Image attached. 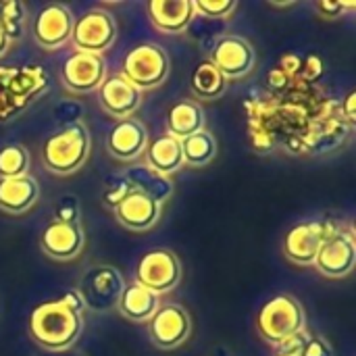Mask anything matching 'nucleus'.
<instances>
[{
	"instance_id": "nucleus-30",
	"label": "nucleus",
	"mask_w": 356,
	"mask_h": 356,
	"mask_svg": "<svg viewBox=\"0 0 356 356\" xmlns=\"http://www.w3.org/2000/svg\"><path fill=\"white\" fill-rule=\"evenodd\" d=\"M131 192H134V190H131V186H129V181L125 179L123 173H121V175H113V177L106 181V190H104V194H102V202H104L106 207H111V209H117Z\"/></svg>"
},
{
	"instance_id": "nucleus-20",
	"label": "nucleus",
	"mask_w": 356,
	"mask_h": 356,
	"mask_svg": "<svg viewBox=\"0 0 356 356\" xmlns=\"http://www.w3.org/2000/svg\"><path fill=\"white\" fill-rule=\"evenodd\" d=\"M146 167L154 169L161 175H171L184 167L181 144L171 134H163L156 140L146 144Z\"/></svg>"
},
{
	"instance_id": "nucleus-11",
	"label": "nucleus",
	"mask_w": 356,
	"mask_h": 356,
	"mask_svg": "<svg viewBox=\"0 0 356 356\" xmlns=\"http://www.w3.org/2000/svg\"><path fill=\"white\" fill-rule=\"evenodd\" d=\"M106 79V65L102 54L73 52L60 67V81L75 94H88L102 86Z\"/></svg>"
},
{
	"instance_id": "nucleus-6",
	"label": "nucleus",
	"mask_w": 356,
	"mask_h": 356,
	"mask_svg": "<svg viewBox=\"0 0 356 356\" xmlns=\"http://www.w3.org/2000/svg\"><path fill=\"white\" fill-rule=\"evenodd\" d=\"M115 38H117V23L108 10L92 8L81 17H77L73 23L71 40L77 52L100 54L113 46Z\"/></svg>"
},
{
	"instance_id": "nucleus-10",
	"label": "nucleus",
	"mask_w": 356,
	"mask_h": 356,
	"mask_svg": "<svg viewBox=\"0 0 356 356\" xmlns=\"http://www.w3.org/2000/svg\"><path fill=\"white\" fill-rule=\"evenodd\" d=\"M334 232H338V229L332 223H323V221H311V223L294 225L284 238L286 259L294 265H300V267L313 265L321 244Z\"/></svg>"
},
{
	"instance_id": "nucleus-19",
	"label": "nucleus",
	"mask_w": 356,
	"mask_h": 356,
	"mask_svg": "<svg viewBox=\"0 0 356 356\" xmlns=\"http://www.w3.org/2000/svg\"><path fill=\"white\" fill-rule=\"evenodd\" d=\"M40 198V186L31 175L0 179V211L8 215H21L29 211Z\"/></svg>"
},
{
	"instance_id": "nucleus-28",
	"label": "nucleus",
	"mask_w": 356,
	"mask_h": 356,
	"mask_svg": "<svg viewBox=\"0 0 356 356\" xmlns=\"http://www.w3.org/2000/svg\"><path fill=\"white\" fill-rule=\"evenodd\" d=\"M23 25H25V6L17 0L0 2V27L10 42L21 38Z\"/></svg>"
},
{
	"instance_id": "nucleus-24",
	"label": "nucleus",
	"mask_w": 356,
	"mask_h": 356,
	"mask_svg": "<svg viewBox=\"0 0 356 356\" xmlns=\"http://www.w3.org/2000/svg\"><path fill=\"white\" fill-rule=\"evenodd\" d=\"M190 86H192V94L200 100H217L225 94L227 90V79L223 77V73L207 58L200 60L190 77Z\"/></svg>"
},
{
	"instance_id": "nucleus-17",
	"label": "nucleus",
	"mask_w": 356,
	"mask_h": 356,
	"mask_svg": "<svg viewBox=\"0 0 356 356\" xmlns=\"http://www.w3.org/2000/svg\"><path fill=\"white\" fill-rule=\"evenodd\" d=\"M146 144H148V131L144 123H140L134 117L117 121V125L108 131L106 138L108 154L123 163L136 161L146 150Z\"/></svg>"
},
{
	"instance_id": "nucleus-23",
	"label": "nucleus",
	"mask_w": 356,
	"mask_h": 356,
	"mask_svg": "<svg viewBox=\"0 0 356 356\" xmlns=\"http://www.w3.org/2000/svg\"><path fill=\"white\" fill-rule=\"evenodd\" d=\"M204 111L200 104H196L194 100H179L169 108L167 115V129L173 138L184 140L188 136H194L204 127Z\"/></svg>"
},
{
	"instance_id": "nucleus-27",
	"label": "nucleus",
	"mask_w": 356,
	"mask_h": 356,
	"mask_svg": "<svg viewBox=\"0 0 356 356\" xmlns=\"http://www.w3.org/2000/svg\"><path fill=\"white\" fill-rule=\"evenodd\" d=\"M29 167V152L21 144H6L0 148V179L25 175Z\"/></svg>"
},
{
	"instance_id": "nucleus-38",
	"label": "nucleus",
	"mask_w": 356,
	"mask_h": 356,
	"mask_svg": "<svg viewBox=\"0 0 356 356\" xmlns=\"http://www.w3.org/2000/svg\"><path fill=\"white\" fill-rule=\"evenodd\" d=\"M277 356H294V355H277Z\"/></svg>"
},
{
	"instance_id": "nucleus-3",
	"label": "nucleus",
	"mask_w": 356,
	"mask_h": 356,
	"mask_svg": "<svg viewBox=\"0 0 356 356\" xmlns=\"http://www.w3.org/2000/svg\"><path fill=\"white\" fill-rule=\"evenodd\" d=\"M257 330L265 342L282 346L307 330L305 309L294 296L277 294L261 307L257 315Z\"/></svg>"
},
{
	"instance_id": "nucleus-31",
	"label": "nucleus",
	"mask_w": 356,
	"mask_h": 356,
	"mask_svg": "<svg viewBox=\"0 0 356 356\" xmlns=\"http://www.w3.org/2000/svg\"><path fill=\"white\" fill-rule=\"evenodd\" d=\"M56 221H65V223H77L79 221V202L75 196H65L58 207H56Z\"/></svg>"
},
{
	"instance_id": "nucleus-32",
	"label": "nucleus",
	"mask_w": 356,
	"mask_h": 356,
	"mask_svg": "<svg viewBox=\"0 0 356 356\" xmlns=\"http://www.w3.org/2000/svg\"><path fill=\"white\" fill-rule=\"evenodd\" d=\"M346 6H355V4H353V2H350V4H344V2H317V8H319L325 17H330V19L338 17Z\"/></svg>"
},
{
	"instance_id": "nucleus-35",
	"label": "nucleus",
	"mask_w": 356,
	"mask_h": 356,
	"mask_svg": "<svg viewBox=\"0 0 356 356\" xmlns=\"http://www.w3.org/2000/svg\"><path fill=\"white\" fill-rule=\"evenodd\" d=\"M60 300L67 305V307H71L73 311H77V313H83L86 311V307H83V300H81V296L73 290V292H67V294H63L60 296Z\"/></svg>"
},
{
	"instance_id": "nucleus-1",
	"label": "nucleus",
	"mask_w": 356,
	"mask_h": 356,
	"mask_svg": "<svg viewBox=\"0 0 356 356\" xmlns=\"http://www.w3.org/2000/svg\"><path fill=\"white\" fill-rule=\"evenodd\" d=\"M27 330L40 348L48 353H63L77 342L83 330V319L81 313L73 311L58 298L38 305L29 315Z\"/></svg>"
},
{
	"instance_id": "nucleus-15",
	"label": "nucleus",
	"mask_w": 356,
	"mask_h": 356,
	"mask_svg": "<svg viewBox=\"0 0 356 356\" xmlns=\"http://www.w3.org/2000/svg\"><path fill=\"white\" fill-rule=\"evenodd\" d=\"M100 106L106 115L115 119H129L142 104V92L129 83L123 75H113L102 81L98 88Z\"/></svg>"
},
{
	"instance_id": "nucleus-7",
	"label": "nucleus",
	"mask_w": 356,
	"mask_h": 356,
	"mask_svg": "<svg viewBox=\"0 0 356 356\" xmlns=\"http://www.w3.org/2000/svg\"><path fill=\"white\" fill-rule=\"evenodd\" d=\"M181 280V265L179 259L175 257V252L165 250V248H156L146 252L136 269V282L140 286H144L146 290L154 292L156 296L171 292L173 288H177Z\"/></svg>"
},
{
	"instance_id": "nucleus-12",
	"label": "nucleus",
	"mask_w": 356,
	"mask_h": 356,
	"mask_svg": "<svg viewBox=\"0 0 356 356\" xmlns=\"http://www.w3.org/2000/svg\"><path fill=\"white\" fill-rule=\"evenodd\" d=\"M319 273L340 280L353 273L356 265V244L353 234L346 232H334L319 248L317 259L313 263Z\"/></svg>"
},
{
	"instance_id": "nucleus-21",
	"label": "nucleus",
	"mask_w": 356,
	"mask_h": 356,
	"mask_svg": "<svg viewBox=\"0 0 356 356\" xmlns=\"http://www.w3.org/2000/svg\"><path fill=\"white\" fill-rule=\"evenodd\" d=\"M159 296L150 290H146L144 286H140L138 282L134 284H125V290L121 294V300L117 305L119 313L129 319V321H150L152 315L159 311Z\"/></svg>"
},
{
	"instance_id": "nucleus-2",
	"label": "nucleus",
	"mask_w": 356,
	"mask_h": 356,
	"mask_svg": "<svg viewBox=\"0 0 356 356\" xmlns=\"http://www.w3.org/2000/svg\"><path fill=\"white\" fill-rule=\"evenodd\" d=\"M92 150V138L81 121H73L52 134L42 146V163L50 173L71 175L79 171Z\"/></svg>"
},
{
	"instance_id": "nucleus-22",
	"label": "nucleus",
	"mask_w": 356,
	"mask_h": 356,
	"mask_svg": "<svg viewBox=\"0 0 356 356\" xmlns=\"http://www.w3.org/2000/svg\"><path fill=\"white\" fill-rule=\"evenodd\" d=\"M123 175L129 181L134 192H140L159 204H163L165 200H169L173 196V181L167 175H161L146 165L129 167Z\"/></svg>"
},
{
	"instance_id": "nucleus-29",
	"label": "nucleus",
	"mask_w": 356,
	"mask_h": 356,
	"mask_svg": "<svg viewBox=\"0 0 356 356\" xmlns=\"http://www.w3.org/2000/svg\"><path fill=\"white\" fill-rule=\"evenodd\" d=\"M196 15L207 19H227L236 8V0H196L194 2Z\"/></svg>"
},
{
	"instance_id": "nucleus-39",
	"label": "nucleus",
	"mask_w": 356,
	"mask_h": 356,
	"mask_svg": "<svg viewBox=\"0 0 356 356\" xmlns=\"http://www.w3.org/2000/svg\"><path fill=\"white\" fill-rule=\"evenodd\" d=\"M215 356H227V355H215Z\"/></svg>"
},
{
	"instance_id": "nucleus-8",
	"label": "nucleus",
	"mask_w": 356,
	"mask_h": 356,
	"mask_svg": "<svg viewBox=\"0 0 356 356\" xmlns=\"http://www.w3.org/2000/svg\"><path fill=\"white\" fill-rule=\"evenodd\" d=\"M209 60L223 73L225 79H240L254 69L257 52L246 38L225 33L211 48Z\"/></svg>"
},
{
	"instance_id": "nucleus-25",
	"label": "nucleus",
	"mask_w": 356,
	"mask_h": 356,
	"mask_svg": "<svg viewBox=\"0 0 356 356\" xmlns=\"http://www.w3.org/2000/svg\"><path fill=\"white\" fill-rule=\"evenodd\" d=\"M179 144H181L184 163H188L190 167H207L217 154V140L207 129L179 140Z\"/></svg>"
},
{
	"instance_id": "nucleus-14",
	"label": "nucleus",
	"mask_w": 356,
	"mask_h": 356,
	"mask_svg": "<svg viewBox=\"0 0 356 356\" xmlns=\"http://www.w3.org/2000/svg\"><path fill=\"white\" fill-rule=\"evenodd\" d=\"M86 236L81 223H65V221H50L40 234V248L54 261H71L79 257L83 248Z\"/></svg>"
},
{
	"instance_id": "nucleus-13",
	"label": "nucleus",
	"mask_w": 356,
	"mask_h": 356,
	"mask_svg": "<svg viewBox=\"0 0 356 356\" xmlns=\"http://www.w3.org/2000/svg\"><path fill=\"white\" fill-rule=\"evenodd\" d=\"M73 13L65 4H46L33 21V40L44 50H56L71 40Z\"/></svg>"
},
{
	"instance_id": "nucleus-26",
	"label": "nucleus",
	"mask_w": 356,
	"mask_h": 356,
	"mask_svg": "<svg viewBox=\"0 0 356 356\" xmlns=\"http://www.w3.org/2000/svg\"><path fill=\"white\" fill-rule=\"evenodd\" d=\"M282 355H294V356H334V350L330 346V342L325 338L319 336H311L307 332H302L300 336L288 340L282 344Z\"/></svg>"
},
{
	"instance_id": "nucleus-16",
	"label": "nucleus",
	"mask_w": 356,
	"mask_h": 356,
	"mask_svg": "<svg viewBox=\"0 0 356 356\" xmlns=\"http://www.w3.org/2000/svg\"><path fill=\"white\" fill-rule=\"evenodd\" d=\"M146 10L150 23L165 35L186 31L196 19L194 0H150Z\"/></svg>"
},
{
	"instance_id": "nucleus-37",
	"label": "nucleus",
	"mask_w": 356,
	"mask_h": 356,
	"mask_svg": "<svg viewBox=\"0 0 356 356\" xmlns=\"http://www.w3.org/2000/svg\"><path fill=\"white\" fill-rule=\"evenodd\" d=\"M8 46H10V40L6 38V33H4L2 27H0V56H4V54L8 52Z\"/></svg>"
},
{
	"instance_id": "nucleus-18",
	"label": "nucleus",
	"mask_w": 356,
	"mask_h": 356,
	"mask_svg": "<svg viewBox=\"0 0 356 356\" xmlns=\"http://www.w3.org/2000/svg\"><path fill=\"white\" fill-rule=\"evenodd\" d=\"M117 221L131 232H148L161 219V204L140 192H131L117 209Z\"/></svg>"
},
{
	"instance_id": "nucleus-4",
	"label": "nucleus",
	"mask_w": 356,
	"mask_h": 356,
	"mask_svg": "<svg viewBox=\"0 0 356 356\" xmlns=\"http://www.w3.org/2000/svg\"><path fill=\"white\" fill-rule=\"evenodd\" d=\"M169 56L159 44H138L123 58V77L140 92L165 83L169 77Z\"/></svg>"
},
{
	"instance_id": "nucleus-9",
	"label": "nucleus",
	"mask_w": 356,
	"mask_h": 356,
	"mask_svg": "<svg viewBox=\"0 0 356 356\" xmlns=\"http://www.w3.org/2000/svg\"><path fill=\"white\" fill-rule=\"evenodd\" d=\"M192 334V319L188 311L179 305L159 307V311L148 321L150 342L161 350L179 348Z\"/></svg>"
},
{
	"instance_id": "nucleus-33",
	"label": "nucleus",
	"mask_w": 356,
	"mask_h": 356,
	"mask_svg": "<svg viewBox=\"0 0 356 356\" xmlns=\"http://www.w3.org/2000/svg\"><path fill=\"white\" fill-rule=\"evenodd\" d=\"M288 77H292L294 73H298L302 69V60L296 56V54H290V56H284L282 58V67H280Z\"/></svg>"
},
{
	"instance_id": "nucleus-5",
	"label": "nucleus",
	"mask_w": 356,
	"mask_h": 356,
	"mask_svg": "<svg viewBox=\"0 0 356 356\" xmlns=\"http://www.w3.org/2000/svg\"><path fill=\"white\" fill-rule=\"evenodd\" d=\"M123 290H125V280L119 273V269L111 265H98L92 267L88 273H83L77 294L81 296L86 309L94 313H106L117 309Z\"/></svg>"
},
{
	"instance_id": "nucleus-36",
	"label": "nucleus",
	"mask_w": 356,
	"mask_h": 356,
	"mask_svg": "<svg viewBox=\"0 0 356 356\" xmlns=\"http://www.w3.org/2000/svg\"><path fill=\"white\" fill-rule=\"evenodd\" d=\"M355 106H356V92H350V94L346 96L344 104H342V113L346 115V119H348L350 123H355Z\"/></svg>"
},
{
	"instance_id": "nucleus-34",
	"label": "nucleus",
	"mask_w": 356,
	"mask_h": 356,
	"mask_svg": "<svg viewBox=\"0 0 356 356\" xmlns=\"http://www.w3.org/2000/svg\"><path fill=\"white\" fill-rule=\"evenodd\" d=\"M288 81H290V77L277 67V69H273V71H269V83H271V88H275V90H284L286 86H288Z\"/></svg>"
}]
</instances>
